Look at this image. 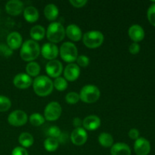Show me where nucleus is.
I'll return each mask as SVG.
<instances>
[{"label":"nucleus","mask_w":155,"mask_h":155,"mask_svg":"<svg viewBox=\"0 0 155 155\" xmlns=\"http://www.w3.org/2000/svg\"><path fill=\"white\" fill-rule=\"evenodd\" d=\"M147 18L150 24L155 27V2H153L152 4L148 8L147 12Z\"/></svg>","instance_id":"473e14b6"},{"label":"nucleus","mask_w":155,"mask_h":155,"mask_svg":"<svg viewBox=\"0 0 155 155\" xmlns=\"http://www.w3.org/2000/svg\"><path fill=\"white\" fill-rule=\"evenodd\" d=\"M66 36L73 42H78L83 38V33L80 27L76 24H70L65 30Z\"/></svg>","instance_id":"6ab92c4d"},{"label":"nucleus","mask_w":155,"mask_h":155,"mask_svg":"<svg viewBox=\"0 0 155 155\" xmlns=\"http://www.w3.org/2000/svg\"><path fill=\"white\" fill-rule=\"evenodd\" d=\"M13 84L18 89H26L33 84V80L31 77L27 74L21 73L14 77Z\"/></svg>","instance_id":"4468645a"},{"label":"nucleus","mask_w":155,"mask_h":155,"mask_svg":"<svg viewBox=\"0 0 155 155\" xmlns=\"http://www.w3.org/2000/svg\"><path fill=\"white\" fill-rule=\"evenodd\" d=\"M47 75L51 78H58L63 72V65L58 60L49 61L45 66Z\"/></svg>","instance_id":"1a4fd4ad"},{"label":"nucleus","mask_w":155,"mask_h":155,"mask_svg":"<svg viewBox=\"0 0 155 155\" xmlns=\"http://www.w3.org/2000/svg\"><path fill=\"white\" fill-rule=\"evenodd\" d=\"M83 42L87 48H97L101 46L104 42V35L98 30H92L86 32L83 36Z\"/></svg>","instance_id":"423d86ee"},{"label":"nucleus","mask_w":155,"mask_h":155,"mask_svg":"<svg viewBox=\"0 0 155 155\" xmlns=\"http://www.w3.org/2000/svg\"><path fill=\"white\" fill-rule=\"evenodd\" d=\"M45 33H46V30L41 25L33 26L30 31V37L36 42L43 39V38L45 36Z\"/></svg>","instance_id":"5701e85b"},{"label":"nucleus","mask_w":155,"mask_h":155,"mask_svg":"<svg viewBox=\"0 0 155 155\" xmlns=\"http://www.w3.org/2000/svg\"><path fill=\"white\" fill-rule=\"evenodd\" d=\"M6 42H7L8 46L12 51H15V50L18 49V48H21V45L23 44L22 36L18 32H12V33L8 35Z\"/></svg>","instance_id":"dca6fc26"},{"label":"nucleus","mask_w":155,"mask_h":155,"mask_svg":"<svg viewBox=\"0 0 155 155\" xmlns=\"http://www.w3.org/2000/svg\"><path fill=\"white\" fill-rule=\"evenodd\" d=\"M134 151L136 155H148L151 151V144L145 138L139 137L135 141Z\"/></svg>","instance_id":"ddd939ff"},{"label":"nucleus","mask_w":155,"mask_h":155,"mask_svg":"<svg viewBox=\"0 0 155 155\" xmlns=\"http://www.w3.org/2000/svg\"><path fill=\"white\" fill-rule=\"evenodd\" d=\"M12 155H29V153L26 148L21 146H18L12 150Z\"/></svg>","instance_id":"e433bc0d"},{"label":"nucleus","mask_w":155,"mask_h":155,"mask_svg":"<svg viewBox=\"0 0 155 155\" xmlns=\"http://www.w3.org/2000/svg\"><path fill=\"white\" fill-rule=\"evenodd\" d=\"M71 139L74 145L82 146L86 143L88 139V134L86 133V130L82 127L74 129L71 133Z\"/></svg>","instance_id":"9b49d317"},{"label":"nucleus","mask_w":155,"mask_h":155,"mask_svg":"<svg viewBox=\"0 0 155 155\" xmlns=\"http://www.w3.org/2000/svg\"><path fill=\"white\" fill-rule=\"evenodd\" d=\"M59 54L64 61L71 64L77 61L78 57V49L73 42H65L61 45Z\"/></svg>","instance_id":"39448f33"},{"label":"nucleus","mask_w":155,"mask_h":155,"mask_svg":"<svg viewBox=\"0 0 155 155\" xmlns=\"http://www.w3.org/2000/svg\"><path fill=\"white\" fill-rule=\"evenodd\" d=\"M62 133L61 130L57 126H51L47 130V135L50 138H54V139H59L60 136H61Z\"/></svg>","instance_id":"2f4dec72"},{"label":"nucleus","mask_w":155,"mask_h":155,"mask_svg":"<svg viewBox=\"0 0 155 155\" xmlns=\"http://www.w3.org/2000/svg\"><path fill=\"white\" fill-rule=\"evenodd\" d=\"M131 149L127 144L124 142H117L110 148L111 155H131Z\"/></svg>","instance_id":"aec40b11"},{"label":"nucleus","mask_w":155,"mask_h":155,"mask_svg":"<svg viewBox=\"0 0 155 155\" xmlns=\"http://www.w3.org/2000/svg\"><path fill=\"white\" fill-rule=\"evenodd\" d=\"M69 3L74 8H80L86 5L88 3L87 0H70Z\"/></svg>","instance_id":"f704fd0d"},{"label":"nucleus","mask_w":155,"mask_h":155,"mask_svg":"<svg viewBox=\"0 0 155 155\" xmlns=\"http://www.w3.org/2000/svg\"><path fill=\"white\" fill-rule=\"evenodd\" d=\"M59 10L54 4H48L44 8V15L48 21H54L58 18Z\"/></svg>","instance_id":"4be33fe9"},{"label":"nucleus","mask_w":155,"mask_h":155,"mask_svg":"<svg viewBox=\"0 0 155 155\" xmlns=\"http://www.w3.org/2000/svg\"><path fill=\"white\" fill-rule=\"evenodd\" d=\"M12 51L8 45H0V54L5 57H8L12 54Z\"/></svg>","instance_id":"c9c22d12"},{"label":"nucleus","mask_w":155,"mask_h":155,"mask_svg":"<svg viewBox=\"0 0 155 155\" xmlns=\"http://www.w3.org/2000/svg\"><path fill=\"white\" fill-rule=\"evenodd\" d=\"M98 142L104 148H111L114 145V138L110 133L104 132L98 136Z\"/></svg>","instance_id":"393cba45"},{"label":"nucleus","mask_w":155,"mask_h":155,"mask_svg":"<svg viewBox=\"0 0 155 155\" xmlns=\"http://www.w3.org/2000/svg\"><path fill=\"white\" fill-rule=\"evenodd\" d=\"M53 86H54V89H57L58 91L63 92L68 89V81L64 77H59L54 79V82H53Z\"/></svg>","instance_id":"c85d7f7f"},{"label":"nucleus","mask_w":155,"mask_h":155,"mask_svg":"<svg viewBox=\"0 0 155 155\" xmlns=\"http://www.w3.org/2000/svg\"><path fill=\"white\" fill-rule=\"evenodd\" d=\"M80 99L86 104H92L99 99L101 92L99 89L94 85L89 84L83 86L80 90Z\"/></svg>","instance_id":"20e7f679"},{"label":"nucleus","mask_w":155,"mask_h":155,"mask_svg":"<svg viewBox=\"0 0 155 155\" xmlns=\"http://www.w3.org/2000/svg\"><path fill=\"white\" fill-rule=\"evenodd\" d=\"M41 54L42 57L47 60H55L59 54L58 47L55 44L47 42L44 44L41 48Z\"/></svg>","instance_id":"9d476101"},{"label":"nucleus","mask_w":155,"mask_h":155,"mask_svg":"<svg viewBox=\"0 0 155 155\" xmlns=\"http://www.w3.org/2000/svg\"><path fill=\"white\" fill-rule=\"evenodd\" d=\"M18 142H19V144L21 145V147L24 148H30L33 145L34 139H33V136L30 133L24 132V133H22L19 136Z\"/></svg>","instance_id":"b1692460"},{"label":"nucleus","mask_w":155,"mask_h":155,"mask_svg":"<svg viewBox=\"0 0 155 155\" xmlns=\"http://www.w3.org/2000/svg\"><path fill=\"white\" fill-rule=\"evenodd\" d=\"M65 35L66 34H65L64 27L59 22L51 23L48 25L45 33L47 39L53 44L61 42L64 39Z\"/></svg>","instance_id":"7ed1b4c3"},{"label":"nucleus","mask_w":155,"mask_h":155,"mask_svg":"<svg viewBox=\"0 0 155 155\" xmlns=\"http://www.w3.org/2000/svg\"><path fill=\"white\" fill-rule=\"evenodd\" d=\"M12 107V101L7 96L0 95V112L8 111Z\"/></svg>","instance_id":"c756f323"},{"label":"nucleus","mask_w":155,"mask_h":155,"mask_svg":"<svg viewBox=\"0 0 155 155\" xmlns=\"http://www.w3.org/2000/svg\"><path fill=\"white\" fill-rule=\"evenodd\" d=\"M33 89L36 95L39 97H45L52 92L54 86L53 81L47 76H38L33 81Z\"/></svg>","instance_id":"f03ea898"},{"label":"nucleus","mask_w":155,"mask_h":155,"mask_svg":"<svg viewBox=\"0 0 155 155\" xmlns=\"http://www.w3.org/2000/svg\"><path fill=\"white\" fill-rule=\"evenodd\" d=\"M129 137L131 139H133V140L136 141V139H138L139 138V131L137 130V129H131V130L129 131Z\"/></svg>","instance_id":"58836bf2"},{"label":"nucleus","mask_w":155,"mask_h":155,"mask_svg":"<svg viewBox=\"0 0 155 155\" xmlns=\"http://www.w3.org/2000/svg\"><path fill=\"white\" fill-rule=\"evenodd\" d=\"M101 119L96 115H89L83 120V129L89 131L98 130L101 126Z\"/></svg>","instance_id":"f3484780"},{"label":"nucleus","mask_w":155,"mask_h":155,"mask_svg":"<svg viewBox=\"0 0 155 155\" xmlns=\"http://www.w3.org/2000/svg\"><path fill=\"white\" fill-rule=\"evenodd\" d=\"M62 113L61 104L57 101L48 103L44 110V117L48 121H55L59 119Z\"/></svg>","instance_id":"0eeeda50"},{"label":"nucleus","mask_w":155,"mask_h":155,"mask_svg":"<svg viewBox=\"0 0 155 155\" xmlns=\"http://www.w3.org/2000/svg\"><path fill=\"white\" fill-rule=\"evenodd\" d=\"M73 124H74V127L76 128H80L83 126V120L79 117H75L73 120Z\"/></svg>","instance_id":"ea45409f"},{"label":"nucleus","mask_w":155,"mask_h":155,"mask_svg":"<svg viewBox=\"0 0 155 155\" xmlns=\"http://www.w3.org/2000/svg\"><path fill=\"white\" fill-rule=\"evenodd\" d=\"M24 18L28 23L36 22L39 19V14L37 9L33 6H27L24 10Z\"/></svg>","instance_id":"412c9836"},{"label":"nucleus","mask_w":155,"mask_h":155,"mask_svg":"<svg viewBox=\"0 0 155 155\" xmlns=\"http://www.w3.org/2000/svg\"><path fill=\"white\" fill-rule=\"evenodd\" d=\"M29 120L33 127H40L45 123V117L39 113H33L29 117Z\"/></svg>","instance_id":"cd10ccee"},{"label":"nucleus","mask_w":155,"mask_h":155,"mask_svg":"<svg viewBox=\"0 0 155 155\" xmlns=\"http://www.w3.org/2000/svg\"><path fill=\"white\" fill-rule=\"evenodd\" d=\"M41 53L39 43L33 39H28L23 42L20 50V55L24 61L31 62L36 60Z\"/></svg>","instance_id":"f257e3e1"},{"label":"nucleus","mask_w":155,"mask_h":155,"mask_svg":"<svg viewBox=\"0 0 155 155\" xmlns=\"http://www.w3.org/2000/svg\"><path fill=\"white\" fill-rule=\"evenodd\" d=\"M129 51L132 54H137L140 51V45L137 42H133L129 47Z\"/></svg>","instance_id":"4c0bfd02"},{"label":"nucleus","mask_w":155,"mask_h":155,"mask_svg":"<svg viewBox=\"0 0 155 155\" xmlns=\"http://www.w3.org/2000/svg\"><path fill=\"white\" fill-rule=\"evenodd\" d=\"M27 121H28L27 114L21 110H14L8 117V122L12 127H22L27 124Z\"/></svg>","instance_id":"6e6552de"},{"label":"nucleus","mask_w":155,"mask_h":155,"mask_svg":"<svg viewBox=\"0 0 155 155\" xmlns=\"http://www.w3.org/2000/svg\"><path fill=\"white\" fill-rule=\"evenodd\" d=\"M24 10V3L19 0H10L5 5V11L12 16H18Z\"/></svg>","instance_id":"2eb2a0df"},{"label":"nucleus","mask_w":155,"mask_h":155,"mask_svg":"<svg viewBox=\"0 0 155 155\" xmlns=\"http://www.w3.org/2000/svg\"><path fill=\"white\" fill-rule=\"evenodd\" d=\"M59 142L57 139L54 138H47L44 142V148L45 151L48 152H54L58 148Z\"/></svg>","instance_id":"bb28decb"},{"label":"nucleus","mask_w":155,"mask_h":155,"mask_svg":"<svg viewBox=\"0 0 155 155\" xmlns=\"http://www.w3.org/2000/svg\"><path fill=\"white\" fill-rule=\"evenodd\" d=\"M77 64L79 67H81V68H86V67L89 66V63H90V60H89V58L86 55H78L77 58Z\"/></svg>","instance_id":"72a5a7b5"},{"label":"nucleus","mask_w":155,"mask_h":155,"mask_svg":"<svg viewBox=\"0 0 155 155\" xmlns=\"http://www.w3.org/2000/svg\"><path fill=\"white\" fill-rule=\"evenodd\" d=\"M128 35L133 42L138 43L139 42L143 40L144 38H145V33L144 29L140 25L134 24V25H132L129 28Z\"/></svg>","instance_id":"a211bd4d"},{"label":"nucleus","mask_w":155,"mask_h":155,"mask_svg":"<svg viewBox=\"0 0 155 155\" xmlns=\"http://www.w3.org/2000/svg\"><path fill=\"white\" fill-rule=\"evenodd\" d=\"M64 77L67 81L74 82L80 75V68L77 64H68L64 70Z\"/></svg>","instance_id":"f8f14e48"},{"label":"nucleus","mask_w":155,"mask_h":155,"mask_svg":"<svg viewBox=\"0 0 155 155\" xmlns=\"http://www.w3.org/2000/svg\"><path fill=\"white\" fill-rule=\"evenodd\" d=\"M65 100H66L67 103L69 104H76L78 103L80 101V95L77 92H68L65 97Z\"/></svg>","instance_id":"7c9ffc66"},{"label":"nucleus","mask_w":155,"mask_h":155,"mask_svg":"<svg viewBox=\"0 0 155 155\" xmlns=\"http://www.w3.org/2000/svg\"><path fill=\"white\" fill-rule=\"evenodd\" d=\"M41 71L39 64L36 61L29 62L26 66V72L30 77H37Z\"/></svg>","instance_id":"a878e982"}]
</instances>
